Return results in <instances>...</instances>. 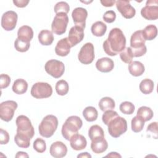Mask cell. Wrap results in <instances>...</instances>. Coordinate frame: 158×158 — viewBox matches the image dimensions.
Listing matches in <instances>:
<instances>
[{"label":"cell","mask_w":158,"mask_h":158,"mask_svg":"<svg viewBox=\"0 0 158 158\" xmlns=\"http://www.w3.org/2000/svg\"><path fill=\"white\" fill-rule=\"evenodd\" d=\"M126 38L123 31L118 28H112L108 35L107 39L103 43L104 52L109 56H114L125 48Z\"/></svg>","instance_id":"obj_1"},{"label":"cell","mask_w":158,"mask_h":158,"mask_svg":"<svg viewBox=\"0 0 158 158\" xmlns=\"http://www.w3.org/2000/svg\"><path fill=\"white\" fill-rule=\"evenodd\" d=\"M82 125L83 122L79 117L76 115L70 116L67 118L62 127L61 133L63 137L69 141L72 136L78 133Z\"/></svg>","instance_id":"obj_2"},{"label":"cell","mask_w":158,"mask_h":158,"mask_svg":"<svg viewBox=\"0 0 158 158\" xmlns=\"http://www.w3.org/2000/svg\"><path fill=\"white\" fill-rule=\"evenodd\" d=\"M145 41L142 30H137L131 35L130 38V48L133 57H141L146 54L147 48L145 46Z\"/></svg>","instance_id":"obj_3"},{"label":"cell","mask_w":158,"mask_h":158,"mask_svg":"<svg viewBox=\"0 0 158 158\" xmlns=\"http://www.w3.org/2000/svg\"><path fill=\"white\" fill-rule=\"evenodd\" d=\"M58 126L57 118L53 115H48L44 117L38 127L40 135L44 138L51 137Z\"/></svg>","instance_id":"obj_4"},{"label":"cell","mask_w":158,"mask_h":158,"mask_svg":"<svg viewBox=\"0 0 158 158\" xmlns=\"http://www.w3.org/2000/svg\"><path fill=\"white\" fill-rule=\"evenodd\" d=\"M108 131L113 138H118L127 130V122L119 115L112 119L108 123Z\"/></svg>","instance_id":"obj_5"},{"label":"cell","mask_w":158,"mask_h":158,"mask_svg":"<svg viewBox=\"0 0 158 158\" xmlns=\"http://www.w3.org/2000/svg\"><path fill=\"white\" fill-rule=\"evenodd\" d=\"M52 94V86L48 83L37 82L31 89V96L36 99H43L50 97Z\"/></svg>","instance_id":"obj_6"},{"label":"cell","mask_w":158,"mask_h":158,"mask_svg":"<svg viewBox=\"0 0 158 158\" xmlns=\"http://www.w3.org/2000/svg\"><path fill=\"white\" fill-rule=\"evenodd\" d=\"M69 23V17L67 14L60 12L56 15L51 24L52 31L56 35L64 34Z\"/></svg>","instance_id":"obj_7"},{"label":"cell","mask_w":158,"mask_h":158,"mask_svg":"<svg viewBox=\"0 0 158 158\" xmlns=\"http://www.w3.org/2000/svg\"><path fill=\"white\" fill-rule=\"evenodd\" d=\"M17 133L25 134L31 139L35 135L34 128L30 120L25 115H20L16 118Z\"/></svg>","instance_id":"obj_8"},{"label":"cell","mask_w":158,"mask_h":158,"mask_svg":"<svg viewBox=\"0 0 158 158\" xmlns=\"http://www.w3.org/2000/svg\"><path fill=\"white\" fill-rule=\"evenodd\" d=\"M46 72L55 78H59L62 76L65 71V66L62 62L51 59L46 62L44 65Z\"/></svg>","instance_id":"obj_9"},{"label":"cell","mask_w":158,"mask_h":158,"mask_svg":"<svg viewBox=\"0 0 158 158\" xmlns=\"http://www.w3.org/2000/svg\"><path fill=\"white\" fill-rule=\"evenodd\" d=\"M17 103L12 100L6 101L0 104V117L5 122L10 121L17 108Z\"/></svg>","instance_id":"obj_10"},{"label":"cell","mask_w":158,"mask_h":158,"mask_svg":"<svg viewBox=\"0 0 158 158\" xmlns=\"http://www.w3.org/2000/svg\"><path fill=\"white\" fill-rule=\"evenodd\" d=\"M141 15L146 20H154L158 19V1L148 0L141 10Z\"/></svg>","instance_id":"obj_11"},{"label":"cell","mask_w":158,"mask_h":158,"mask_svg":"<svg viewBox=\"0 0 158 158\" xmlns=\"http://www.w3.org/2000/svg\"><path fill=\"white\" fill-rule=\"evenodd\" d=\"M94 49L91 43H85L80 49L78 55L79 61L83 64H91L94 59Z\"/></svg>","instance_id":"obj_12"},{"label":"cell","mask_w":158,"mask_h":158,"mask_svg":"<svg viewBox=\"0 0 158 158\" xmlns=\"http://www.w3.org/2000/svg\"><path fill=\"white\" fill-rule=\"evenodd\" d=\"M18 15L13 10H8L4 12L1 17V26L6 31L14 30L17 25Z\"/></svg>","instance_id":"obj_13"},{"label":"cell","mask_w":158,"mask_h":158,"mask_svg":"<svg viewBox=\"0 0 158 158\" xmlns=\"http://www.w3.org/2000/svg\"><path fill=\"white\" fill-rule=\"evenodd\" d=\"M117 10L125 19H131L136 14L135 9L130 4L129 1L118 0L115 1Z\"/></svg>","instance_id":"obj_14"},{"label":"cell","mask_w":158,"mask_h":158,"mask_svg":"<svg viewBox=\"0 0 158 158\" xmlns=\"http://www.w3.org/2000/svg\"><path fill=\"white\" fill-rule=\"evenodd\" d=\"M87 16L88 12L86 9L81 7L74 9L72 13V17L75 25L83 29L85 28L86 19Z\"/></svg>","instance_id":"obj_15"},{"label":"cell","mask_w":158,"mask_h":158,"mask_svg":"<svg viewBox=\"0 0 158 158\" xmlns=\"http://www.w3.org/2000/svg\"><path fill=\"white\" fill-rule=\"evenodd\" d=\"M84 38V29L78 27H72L69 33L68 40L71 45V47H73L78 43H80Z\"/></svg>","instance_id":"obj_16"},{"label":"cell","mask_w":158,"mask_h":158,"mask_svg":"<svg viewBox=\"0 0 158 158\" xmlns=\"http://www.w3.org/2000/svg\"><path fill=\"white\" fill-rule=\"evenodd\" d=\"M50 154L55 158H61L66 156L67 153V148L62 141H56L53 143L49 149Z\"/></svg>","instance_id":"obj_17"},{"label":"cell","mask_w":158,"mask_h":158,"mask_svg":"<svg viewBox=\"0 0 158 158\" xmlns=\"http://www.w3.org/2000/svg\"><path fill=\"white\" fill-rule=\"evenodd\" d=\"M71 48L72 47L68 38H64L57 42L55 47V52L59 56L64 57L70 53Z\"/></svg>","instance_id":"obj_18"},{"label":"cell","mask_w":158,"mask_h":158,"mask_svg":"<svg viewBox=\"0 0 158 158\" xmlns=\"http://www.w3.org/2000/svg\"><path fill=\"white\" fill-rule=\"evenodd\" d=\"M96 67L101 72L107 73L113 70L114 63V61L109 57H102L96 61Z\"/></svg>","instance_id":"obj_19"},{"label":"cell","mask_w":158,"mask_h":158,"mask_svg":"<svg viewBox=\"0 0 158 158\" xmlns=\"http://www.w3.org/2000/svg\"><path fill=\"white\" fill-rule=\"evenodd\" d=\"M70 144L71 148L75 151H80L85 149L87 145L86 138L81 135L77 133L70 138Z\"/></svg>","instance_id":"obj_20"},{"label":"cell","mask_w":158,"mask_h":158,"mask_svg":"<svg viewBox=\"0 0 158 158\" xmlns=\"http://www.w3.org/2000/svg\"><path fill=\"white\" fill-rule=\"evenodd\" d=\"M33 37V31L31 27L28 25L20 27L17 31V38L20 41L30 43Z\"/></svg>","instance_id":"obj_21"},{"label":"cell","mask_w":158,"mask_h":158,"mask_svg":"<svg viewBox=\"0 0 158 158\" xmlns=\"http://www.w3.org/2000/svg\"><path fill=\"white\" fill-rule=\"evenodd\" d=\"M107 148L108 143L104 138L91 141V148L94 153L101 154L105 152Z\"/></svg>","instance_id":"obj_22"},{"label":"cell","mask_w":158,"mask_h":158,"mask_svg":"<svg viewBox=\"0 0 158 158\" xmlns=\"http://www.w3.org/2000/svg\"><path fill=\"white\" fill-rule=\"evenodd\" d=\"M130 73L134 77H139L143 74L145 70L144 65L139 61H133L128 65Z\"/></svg>","instance_id":"obj_23"},{"label":"cell","mask_w":158,"mask_h":158,"mask_svg":"<svg viewBox=\"0 0 158 158\" xmlns=\"http://www.w3.org/2000/svg\"><path fill=\"white\" fill-rule=\"evenodd\" d=\"M38 40L44 46L51 45L54 41L52 32L48 30H43L38 34Z\"/></svg>","instance_id":"obj_24"},{"label":"cell","mask_w":158,"mask_h":158,"mask_svg":"<svg viewBox=\"0 0 158 158\" xmlns=\"http://www.w3.org/2000/svg\"><path fill=\"white\" fill-rule=\"evenodd\" d=\"M28 88L27 82L22 78H19L14 81L12 89V91L17 94H22L26 93Z\"/></svg>","instance_id":"obj_25"},{"label":"cell","mask_w":158,"mask_h":158,"mask_svg":"<svg viewBox=\"0 0 158 158\" xmlns=\"http://www.w3.org/2000/svg\"><path fill=\"white\" fill-rule=\"evenodd\" d=\"M88 136L91 141L104 138L103 129L98 125H92L88 130Z\"/></svg>","instance_id":"obj_26"},{"label":"cell","mask_w":158,"mask_h":158,"mask_svg":"<svg viewBox=\"0 0 158 158\" xmlns=\"http://www.w3.org/2000/svg\"><path fill=\"white\" fill-rule=\"evenodd\" d=\"M30 137L20 133H17L14 136V141L16 144L22 148H28L30 145Z\"/></svg>","instance_id":"obj_27"},{"label":"cell","mask_w":158,"mask_h":158,"mask_svg":"<svg viewBox=\"0 0 158 158\" xmlns=\"http://www.w3.org/2000/svg\"><path fill=\"white\" fill-rule=\"evenodd\" d=\"M91 32L96 36H102L106 32L107 26L102 21H97L94 23L91 28Z\"/></svg>","instance_id":"obj_28"},{"label":"cell","mask_w":158,"mask_h":158,"mask_svg":"<svg viewBox=\"0 0 158 158\" xmlns=\"http://www.w3.org/2000/svg\"><path fill=\"white\" fill-rule=\"evenodd\" d=\"M143 36L145 40H154L157 35V28L154 25H148L142 30Z\"/></svg>","instance_id":"obj_29"},{"label":"cell","mask_w":158,"mask_h":158,"mask_svg":"<svg viewBox=\"0 0 158 158\" xmlns=\"http://www.w3.org/2000/svg\"><path fill=\"white\" fill-rule=\"evenodd\" d=\"M98 106L102 111L112 110L115 108V104L114 100L110 97H104L99 102Z\"/></svg>","instance_id":"obj_30"},{"label":"cell","mask_w":158,"mask_h":158,"mask_svg":"<svg viewBox=\"0 0 158 158\" xmlns=\"http://www.w3.org/2000/svg\"><path fill=\"white\" fill-rule=\"evenodd\" d=\"M83 116L88 122H93L97 119L98 113L95 107L88 106L83 110Z\"/></svg>","instance_id":"obj_31"},{"label":"cell","mask_w":158,"mask_h":158,"mask_svg":"<svg viewBox=\"0 0 158 158\" xmlns=\"http://www.w3.org/2000/svg\"><path fill=\"white\" fill-rule=\"evenodd\" d=\"M136 115L141 117L144 122H147L153 117L154 113L150 107L147 106H141L138 109Z\"/></svg>","instance_id":"obj_32"},{"label":"cell","mask_w":158,"mask_h":158,"mask_svg":"<svg viewBox=\"0 0 158 158\" xmlns=\"http://www.w3.org/2000/svg\"><path fill=\"white\" fill-rule=\"evenodd\" d=\"M139 89L144 94H148L152 92L154 87V82L149 78L143 79L139 84Z\"/></svg>","instance_id":"obj_33"},{"label":"cell","mask_w":158,"mask_h":158,"mask_svg":"<svg viewBox=\"0 0 158 158\" xmlns=\"http://www.w3.org/2000/svg\"><path fill=\"white\" fill-rule=\"evenodd\" d=\"M56 93L60 96H64L69 92V86L68 83L64 80H59L56 84Z\"/></svg>","instance_id":"obj_34"},{"label":"cell","mask_w":158,"mask_h":158,"mask_svg":"<svg viewBox=\"0 0 158 158\" xmlns=\"http://www.w3.org/2000/svg\"><path fill=\"white\" fill-rule=\"evenodd\" d=\"M144 121L139 116L136 115L135 116L131 122V130L133 131L135 133L140 132L144 125Z\"/></svg>","instance_id":"obj_35"},{"label":"cell","mask_w":158,"mask_h":158,"mask_svg":"<svg viewBox=\"0 0 158 158\" xmlns=\"http://www.w3.org/2000/svg\"><path fill=\"white\" fill-rule=\"evenodd\" d=\"M120 57L121 60L126 64H130L131 62L133 55L130 47L125 48L123 51H122L120 52Z\"/></svg>","instance_id":"obj_36"},{"label":"cell","mask_w":158,"mask_h":158,"mask_svg":"<svg viewBox=\"0 0 158 158\" xmlns=\"http://www.w3.org/2000/svg\"><path fill=\"white\" fill-rule=\"evenodd\" d=\"M119 109L123 114L130 115L134 112L135 107L132 102L129 101H124L120 104Z\"/></svg>","instance_id":"obj_37"},{"label":"cell","mask_w":158,"mask_h":158,"mask_svg":"<svg viewBox=\"0 0 158 158\" xmlns=\"http://www.w3.org/2000/svg\"><path fill=\"white\" fill-rule=\"evenodd\" d=\"M54 10L56 14L60 12L67 14L70 10V6L67 2L64 1H60L56 3Z\"/></svg>","instance_id":"obj_38"},{"label":"cell","mask_w":158,"mask_h":158,"mask_svg":"<svg viewBox=\"0 0 158 158\" xmlns=\"http://www.w3.org/2000/svg\"><path fill=\"white\" fill-rule=\"evenodd\" d=\"M33 148L36 152L39 153L44 152L46 149V144L45 141L40 138H36L33 142Z\"/></svg>","instance_id":"obj_39"},{"label":"cell","mask_w":158,"mask_h":158,"mask_svg":"<svg viewBox=\"0 0 158 158\" xmlns=\"http://www.w3.org/2000/svg\"><path fill=\"white\" fill-rule=\"evenodd\" d=\"M30 46V43H27V42L20 41L18 38L15 40L14 43V47L15 49L17 51H19L21 52H24L27 51L29 49Z\"/></svg>","instance_id":"obj_40"},{"label":"cell","mask_w":158,"mask_h":158,"mask_svg":"<svg viewBox=\"0 0 158 158\" xmlns=\"http://www.w3.org/2000/svg\"><path fill=\"white\" fill-rule=\"evenodd\" d=\"M118 115L116 111L113 110H108L105 111V112L103 114L102 116V120L105 125H107L109 122L112 119H113L114 118H115Z\"/></svg>","instance_id":"obj_41"},{"label":"cell","mask_w":158,"mask_h":158,"mask_svg":"<svg viewBox=\"0 0 158 158\" xmlns=\"http://www.w3.org/2000/svg\"><path fill=\"white\" fill-rule=\"evenodd\" d=\"M102 18L106 22L112 23L116 19V14L114 10H107L104 14Z\"/></svg>","instance_id":"obj_42"},{"label":"cell","mask_w":158,"mask_h":158,"mask_svg":"<svg viewBox=\"0 0 158 158\" xmlns=\"http://www.w3.org/2000/svg\"><path fill=\"white\" fill-rule=\"evenodd\" d=\"M10 83V77L4 73L1 74L0 76V88L1 89H4L9 86Z\"/></svg>","instance_id":"obj_43"},{"label":"cell","mask_w":158,"mask_h":158,"mask_svg":"<svg viewBox=\"0 0 158 158\" xmlns=\"http://www.w3.org/2000/svg\"><path fill=\"white\" fill-rule=\"evenodd\" d=\"M9 141V135L8 132L2 128L0 130V143L1 144H6Z\"/></svg>","instance_id":"obj_44"},{"label":"cell","mask_w":158,"mask_h":158,"mask_svg":"<svg viewBox=\"0 0 158 158\" xmlns=\"http://www.w3.org/2000/svg\"><path fill=\"white\" fill-rule=\"evenodd\" d=\"M146 131H151V132L153 133L155 135L156 139H157V122H154L151 123L148 126Z\"/></svg>","instance_id":"obj_45"},{"label":"cell","mask_w":158,"mask_h":158,"mask_svg":"<svg viewBox=\"0 0 158 158\" xmlns=\"http://www.w3.org/2000/svg\"><path fill=\"white\" fill-rule=\"evenodd\" d=\"M28 0H14L13 3L18 7H25L28 4Z\"/></svg>","instance_id":"obj_46"},{"label":"cell","mask_w":158,"mask_h":158,"mask_svg":"<svg viewBox=\"0 0 158 158\" xmlns=\"http://www.w3.org/2000/svg\"><path fill=\"white\" fill-rule=\"evenodd\" d=\"M101 3L102 4V6H104L105 7H112L115 3V1H114V0H112V1L104 0V1H101Z\"/></svg>","instance_id":"obj_47"},{"label":"cell","mask_w":158,"mask_h":158,"mask_svg":"<svg viewBox=\"0 0 158 158\" xmlns=\"http://www.w3.org/2000/svg\"><path fill=\"white\" fill-rule=\"evenodd\" d=\"M106 157H122L121 155H120L118 153L116 152H111L109 154H108L107 155H106L105 156Z\"/></svg>","instance_id":"obj_48"},{"label":"cell","mask_w":158,"mask_h":158,"mask_svg":"<svg viewBox=\"0 0 158 158\" xmlns=\"http://www.w3.org/2000/svg\"><path fill=\"white\" fill-rule=\"evenodd\" d=\"M15 157H28V155L26 152L19 151L15 155Z\"/></svg>","instance_id":"obj_49"},{"label":"cell","mask_w":158,"mask_h":158,"mask_svg":"<svg viewBox=\"0 0 158 158\" xmlns=\"http://www.w3.org/2000/svg\"><path fill=\"white\" fill-rule=\"evenodd\" d=\"M77 157L79 158V157H81V158H83V157H89V158H91V156L87 152H81L80 153V154H78L77 156Z\"/></svg>","instance_id":"obj_50"}]
</instances>
